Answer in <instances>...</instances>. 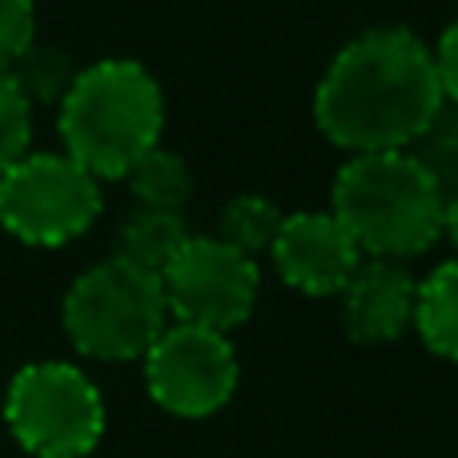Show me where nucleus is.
I'll return each mask as SVG.
<instances>
[{
    "mask_svg": "<svg viewBox=\"0 0 458 458\" xmlns=\"http://www.w3.org/2000/svg\"><path fill=\"white\" fill-rule=\"evenodd\" d=\"M435 53L411 29H370L330 61L314 121L338 149L390 153L427 137L443 113Z\"/></svg>",
    "mask_w": 458,
    "mask_h": 458,
    "instance_id": "nucleus-1",
    "label": "nucleus"
},
{
    "mask_svg": "<svg viewBox=\"0 0 458 458\" xmlns=\"http://www.w3.org/2000/svg\"><path fill=\"white\" fill-rule=\"evenodd\" d=\"M330 198V214L370 258H414L443 233V182L414 153H358L338 169Z\"/></svg>",
    "mask_w": 458,
    "mask_h": 458,
    "instance_id": "nucleus-2",
    "label": "nucleus"
},
{
    "mask_svg": "<svg viewBox=\"0 0 458 458\" xmlns=\"http://www.w3.org/2000/svg\"><path fill=\"white\" fill-rule=\"evenodd\" d=\"M165 97L153 72L137 61H97L77 72L61 101L64 157L85 174L125 177L161 141Z\"/></svg>",
    "mask_w": 458,
    "mask_h": 458,
    "instance_id": "nucleus-3",
    "label": "nucleus"
},
{
    "mask_svg": "<svg viewBox=\"0 0 458 458\" xmlns=\"http://www.w3.org/2000/svg\"><path fill=\"white\" fill-rule=\"evenodd\" d=\"M64 334L85 358L133 362L165 334L169 306L161 277L109 258L85 269L64 293Z\"/></svg>",
    "mask_w": 458,
    "mask_h": 458,
    "instance_id": "nucleus-4",
    "label": "nucleus"
},
{
    "mask_svg": "<svg viewBox=\"0 0 458 458\" xmlns=\"http://www.w3.org/2000/svg\"><path fill=\"white\" fill-rule=\"evenodd\" d=\"M4 422L32 458H85L105 438V398L69 362H32L13 374Z\"/></svg>",
    "mask_w": 458,
    "mask_h": 458,
    "instance_id": "nucleus-5",
    "label": "nucleus"
},
{
    "mask_svg": "<svg viewBox=\"0 0 458 458\" xmlns=\"http://www.w3.org/2000/svg\"><path fill=\"white\" fill-rule=\"evenodd\" d=\"M101 214V185L64 153H24L0 174V225L24 245L56 250Z\"/></svg>",
    "mask_w": 458,
    "mask_h": 458,
    "instance_id": "nucleus-6",
    "label": "nucleus"
},
{
    "mask_svg": "<svg viewBox=\"0 0 458 458\" xmlns=\"http://www.w3.org/2000/svg\"><path fill=\"white\" fill-rule=\"evenodd\" d=\"M237 354L225 334L201 326H165L145 354V390L174 419H209L237 390Z\"/></svg>",
    "mask_w": 458,
    "mask_h": 458,
    "instance_id": "nucleus-7",
    "label": "nucleus"
},
{
    "mask_svg": "<svg viewBox=\"0 0 458 458\" xmlns=\"http://www.w3.org/2000/svg\"><path fill=\"white\" fill-rule=\"evenodd\" d=\"M258 261L229 250L217 237H190L161 274L169 314L182 326L225 334L253 314L258 301Z\"/></svg>",
    "mask_w": 458,
    "mask_h": 458,
    "instance_id": "nucleus-8",
    "label": "nucleus"
},
{
    "mask_svg": "<svg viewBox=\"0 0 458 458\" xmlns=\"http://www.w3.org/2000/svg\"><path fill=\"white\" fill-rule=\"evenodd\" d=\"M269 253H274L282 282L310 298L342 293V285L362 266L354 237L338 225L334 214H290L277 229Z\"/></svg>",
    "mask_w": 458,
    "mask_h": 458,
    "instance_id": "nucleus-9",
    "label": "nucleus"
},
{
    "mask_svg": "<svg viewBox=\"0 0 458 458\" xmlns=\"http://www.w3.org/2000/svg\"><path fill=\"white\" fill-rule=\"evenodd\" d=\"M419 282L398 261H366L342 285V330L358 346H386L414 322Z\"/></svg>",
    "mask_w": 458,
    "mask_h": 458,
    "instance_id": "nucleus-10",
    "label": "nucleus"
},
{
    "mask_svg": "<svg viewBox=\"0 0 458 458\" xmlns=\"http://www.w3.org/2000/svg\"><path fill=\"white\" fill-rule=\"evenodd\" d=\"M190 237L193 233L185 229L182 214L137 209V214H129L125 225L117 229V253H113V258L125 261V266H133V269H141V274L161 277Z\"/></svg>",
    "mask_w": 458,
    "mask_h": 458,
    "instance_id": "nucleus-11",
    "label": "nucleus"
},
{
    "mask_svg": "<svg viewBox=\"0 0 458 458\" xmlns=\"http://www.w3.org/2000/svg\"><path fill=\"white\" fill-rule=\"evenodd\" d=\"M414 326L430 354L458 362V261H443L414 298Z\"/></svg>",
    "mask_w": 458,
    "mask_h": 458,
    "instance_id": "nucleus-12",
    "label": "nucleus"
},
{
    "mask_svg": "<svg viewBox=\"0 0 458 458\" xmlns=\"http://www.w3.org/2000/svg\"><path fill=\"white\" fill-rule=\"evenodd\" d=\"M129 190L141 201V209H161V214H182V206L193 198V174L182 153L153 145L133 169H129Z\"/></svg>",
    "mask_w": 458,
    "mask_h": 458,
    "instance_id": "nucleus-13",
    "label": "nucleus"
},
{
    "mask_svg": "<svg viewBox=\"0 0 458 458\" xmlns=\"http://www.w3.org/2000/svg\"><path fill=\"white\" fill-rule=\"evenodd\" d=\"M282 222H285V214L269 198H261V193H242V198H233L222 209V237H217V242H225L229 250L258 261V253H266L269 245H274Z\"/></svg>",
    "mask_w": 458,
    "mask_h": 458,
    "instance_id": "nucleus-14",
    "label": "nucleus"
},
{
    "mask_svg": "<svg viewBox=\"0 0 458 458\" xmlns=\"http://www.w3.org/2000/svg\"><path fill=\"white\" fill-rule=\"evenodd\" d=\"M8 77L16 81V89L24 93L29 105H53V101H64L69 85L77 81V69H72L69 53L56 45H32L24 56H16L8 64Z\"/></svg>",
    "mask_w": 458,
    "mask_h": 458,
    "instance_id": "nucleus-15",
    "label": "nucleus"
},
{
    "mask_svg": "<svg viewBox=\"0 0 458 458\" xmlns=\"http://www.w3.org/2000/svg\"><path fill=\"white\" fill-rule=\"evenodd\" d=\"M32 141V105L16 89V81L0 69V174L16 165L29 153Z\"/></svg>",
    "mask_w": 458,
    "mask_h": 458,
    "instance_id": "nucleus-16",
    "label": "nucleus"
},
{
    "mask_svg": "<svg viewBox=\"0 0 458 458\" xmlns=\"http://www.w3.org/2000/svg\"><path fill=\"white\" fill-rule=\"evenodd\" d=\"M37 45V4L32 0H0V69Z\"/></svg>",
    "mask_w": 458,
    "mask_h": 458,
    "instance_id": "nucleus-17",
    "label": "nucleus"
},
{
    "mask_svg": "<svg viewBox=\"0 0 458 458\" xmlns=\"http://www.w3.org/2000/svg\"><path fill=\"white\" fill-rule=\"evenodd\" d=\"M435 72H438V85H443V97H451L458 105V21L443 32V40H438Z\"/></svg>",
    "mask_w": 458,
    "mask_h": 458,
    "instance_id": "nucleus-18",
    "label": "nucleus"
},
{
    "mask_svg": "<svg viewBox=\"0 0 458 458\" xmlns=\"http://www.w3.org/2000/svg\"><path fill=\"white\" fill-rule=\"evenodd\" d=\"M443 233L458 245V190H454V198L443 206Z\"/></svg>",
    "mask_w": 458,
    "mask_h": 458,
    "instance_id": "nucleus-19",
    "label": "nucleus"
}]
</instances>
